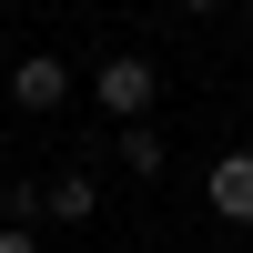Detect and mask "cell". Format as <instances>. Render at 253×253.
Here are the masks:
<instances>
[{"mask_svg": "<svg viewBox=\"0 0 253 253\" xmlns=\"http://www.w3.org/2000/svg\"><path fill=\"white\" fill-rule=\"evenodd\" d=\"M112 162H122L132 182H162V162H172V142H162L152 122H132V132H112Z\"/></svg>", "mask_w": 253, "mask_h": 253, "instance_id": "5b68a950", "label": "cell"}, {"mask_svg": "<svg viewBox=\"0 0 253 253\" xmlns=\"http://www.w3.org/2000/svg\"><path fill=\"white\" fill-rule=\"evenodd\" d=\"M41 213H51V223H91V213H101V182L81 172V162H61V172L41 182Z\"/></svg>", "mask_w": 253, "mask_h": 253, "instance_id": "277c9868", "label": "cell"}, {"mask_svg": "<svg viewBox=\"0 0 253 253\" xmlns=\"http://www.w3.org/2000/svg\"><path fill=\"white\" fill-rule=\"evenodd\" d=\"M71 61H61V51H20L10 61V112H61V101H71Z\"/></svg>", "mask_w": 253, "mask_h": 253, "instance_id": "7a4b0ae2", "label": "cell"}, {"mask_svg": "<svg viewBox=\"0 0 253 253\" xmlns=\"http://www.w3.org/2000/svg\"><path fill=\"white\" fill-rule=\"evenodd\" d=\"M0 253H41V233H20V223H0Z\"/></svg>", "mask_w": 253, "mask_h": 253, "instance_id": "52a82bcc", "label": "cell"}, {"mask_svg": "<svg viewBox=\"0 0 253 253\" xmlns=\"http://www.w3.org/2000/svg\"><path fill=\"white\" fill-rule=\"evenodd\" d=\"M0 213H10L20 233H31V223H41V182H20V172H10V193H0Z\"/></svg>", "mask_w": 253, "mask_h": 253, "instance_id": "8992f818", "label": "cell"}, {"mask_svg": "<svg viewBox=\"0 0 253 253\" xmlns=\"http://www.w3.org/2000/svg\"><path fill=\"white\" fill-rule=\"evenodd\" d=\"M91 91H101V112L132 132V122H152V101H162V71H152L142 51H112V61L91 71Z\"/></svg>", "mask_w": 253, "mask_h": 253, "instance_id": "6da1fadb", "label": "cell"}, {"mask_svg": "<svg viewBox=\"0 0 253 253\" xmlns=\"http://www.w3.org/2000/svg\"><path fill=\"white\" fill-rule=\"evenodd\" d=\"M182 10H193V20H213V10H223V0H182Z\"/></svg>", "mask_w": 253, "mask_h": 253, "instance_id": "ba28073f", "label": "cell"}, {"mask_svg": "<svg viewBox=\"0 0 253 253\" xmlns=\"http://www.w3.org/2000/svg\"><path fill=\"white\" fill-rule=\"evenodd\" d=\"M203 203H213L223 223H253V152H213V172H203Z\"/></svg>", "mask_w": 253, "mask_h": 253, "instance_id": "3957f363", "label": "cell"}]
</instances>
